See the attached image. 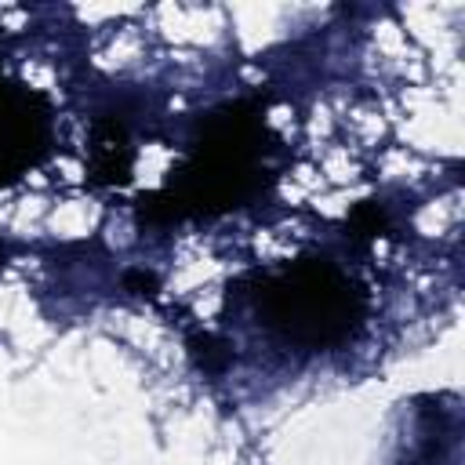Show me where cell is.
I'll return each mask as SVG.
<instances>
[{
    "label": "cell",
    "mask_w": 465,
    "mask_h": 465,
    "mask_svg": "<svg viewBox=\"0 0 465 465\" xmlns=\"http://www.w3.org/2000/svg\"><path fill=\"white\" fill-rule=\"evenodd\" d=\"M269 153L272 134L262 109L254 102H229L203 116L185 160L160 193L142 200V214L153 222H182L232 211L262 193Z\"/></svg>",
    "instance_id": "obj_1"
},
{
    "label": "cell",
    "mask_w": 465,
    "mask_h": 465,
    "mask_svg": "<svg viewBox=\"0 0 465 465\" xmlns=\"http://www.w3.org/2000/svg\"><path fill=\"white\" fill-rule=\"evenodd\" d=\"M254 302L262 320L302 349H334L349 341L367 312L363 287L331 258H298L265 272Z\"/></svg>",
    "instance_id": "obj_2"
},
{
    "label": "cell",
    "mask_w": 465,
    "mask_h": 465,
    "mask_svg": "<svg viewBox=\"0 0 465 465\" xmlns=\"http://www.w3.org/2000/svg\"><path fill=\"white\" fill-rule=\"evenodd\" d=\"M51 149V105L22 80H0V189L15 185Z\"/></svg>",
    "instance_id": "obj_3"
},
{
    "label": "cell",
    "mask_w": 465,
    "mask_h": 465,
    "mask_svg": "<svg viewBox=\"0 0 465 465\" xmlns=\"http://www.w3.org/2000/svg\"><path fill=\"white\" fill-rule=\"evenodd\" d=\"M127 171H131L127 131L120 120H102L91 138V174H94V182L120 185V182H127Z\"/></svg>",
    "instance_id": "obj_4"
}]
</instances>
